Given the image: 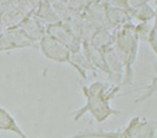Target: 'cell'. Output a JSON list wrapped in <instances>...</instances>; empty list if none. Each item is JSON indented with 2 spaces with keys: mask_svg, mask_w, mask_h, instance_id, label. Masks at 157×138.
Wrapping results in <instances>:
<instances>
[{
  "mask_svg": "<svg viewBox=\"0 0 157 138\" xmlns=\"http://www.w3.org/2000/svg\"><path fill=\"white\" fill-rule=\"evenodd\" d=\"M66 1H67V0H66Z\"/></svg>",
  "mask_w": 157,
  "mask_h": 138,
  "instance_id": "f1b7e54d",
  "label": "cell"
},
{
  "mask_svg": "<svg viewBox=\"0 0 157 138\" xmlns=\"http://www.w3.org/2000/svg\"><path fill=\"white\" fill-rule=\"evenodd\" d=\"M68 64L76 70L79 75L82 76V78H84V79L88 78V72L95 73V71H96L91 66V64L89 63L88 58L85 56V54H84V51L82 49L78 50V51H76V53H71Z\"/></svg>",
  "mask_w": 157,
  "mask_h": 138,
  "instance_id": "8fae6325",
  "label": "cell"
},
{
  "mask_svg": "<svg viewBox=\"0 0 157 138\" xmlns=\"http://www.w3.org/2000/svg\"><path fill=\"white\" fill-rule=\"evenodd\" d=\"M139 40L133 22H129L115 31V45L123 65L124 76L122 84H132L134 81V64L138 58Z\"/></svg>",
  "mask_w": 157,
  "mask_h": 138,
  "instance_id": "3957f363",
  "label": "cell"
},
{
  "mask_svg": "<svg viewBox=\"0 0 157 138\" xmlns=\"http://www.w3.org/2000/svg\"><path fill=\"white\" fill-rule=\"evenodd\" d=\"M84 20L95 25L98 28L107 26V6L99 2H91L83 12Z\"/></svg>",
  "mask_w": 157,
  "mask_h": 138,
  "instance_id": "ba28073f",
  "label": "cell"
},
{
  "mask_svg": "<svg viewBox=\"0 0 157 138\" xmlns=\"http://www.w3.org/2000/svg\"><path fill=\"white\" fill-rule=\"evenodd\" d=\"M11 0H0V11H2L5 7H7L10 5Z\"/></svg>",
  "mask_w": 157,
  "mask_h": 138,
  "instance_id": "d4e9b609",
  "label": "cell"
},
{
  "mask_svg": "<svg viewBox=\"0 0 157 138\" xmlns=\"http://www.w3.org/2000/svg\"><path fill=\"white\" fill-rule=\"evenodd\" d=\"M17 28H20L31 40H33L37 44L39 43L40 39L46 34V27L34 15L25 17L23 21L20 23V26Z\"/></svg>",
  "mask_w": 157,
  "mask_h": 138,
  "instance_id": "52a82bcc",
  "label": "cell"
},
{
  "mask_svg": "<svg viewBox=\"0 0 157 138\" xmlns=\"http://www.w3.org/2000/svg\"><path fill=\"white\" fill-rule=\"evenodd\" d=\"M26 48L38 49V44L31 40L20 28H11L0 32V54Z\"/></svg>",
  "mask_w": 157,
  "mask_h": 138,
  "instance_id": "277c9868",
  "label": "cell"
},
{
  "mask_svg": "<svg viewBox=\"0 0 157 138\" xmlns=\"http://www.w3.org/2000/svg\"><path fill=\"white\" fill-rule=\"evenodd\" d=\"M93 2V0H67V5L72 11L83 14L86 7Z\"/></svg>",
  "mask_w": 157,
  "mask_h": 138,
  "instance_id": "ffe728a7",
  "label": "cell"
},
{
  "mask_svg": "<svg viewBox=\"0 0 157 138\" xmlns=\"http://www.w3.org/2000/svg\"><path fill=\"white\" fill-rule=\"evenodd\" d=\"M38 49L46 59L54 63H60V64L67 63L68 64L70 61L71 51L65 45H62L60 42L51 38L50 35L45 34L40 39L38 43Z\"/></svg>",
  "mask_w": 157,
  "mask_h": 138,
  "instance_id": "5b68a950",
  "label": "cell"
},
{
  "mask_svg": "<svg viewBox=\"0 0 157 138\" xmlns=\"http://www.w3.org/2000/svg\"><path fill=\"white\" fill-rule=\"evenodd\" d=\"M133 22L130 17V10H121V9H112L107 7V28L116 31L117 28Z\"/></svg>",
  "mask_w": 157,
  "mask_h": 138,
  "instance_id": "7c38bea8",
  "label": "cell"
},
{
  "mask_svg": "<svg viewBox=\"0 0 157 138\" xmlns=\"http://www.w3.org/2000/svg\"><path fill=\"white\" fill-rule=\"evenodd\" d=\"M11 5L17 10L20 11L25 17L27 16H31L33 15V9L29 6V4L26 1V0H11Z\"/></svg>",
  "mask_w": 157,
  "mask_h": 138,
  "instance_id": "d6986e66",
  "label": "cell"
},
{
  "mask_svg": "<svg viewBox=\"0 0 157 138\" xmlns=\"http://www.w3.org/2000/svg\"><path fill=\"white\" fill-rule=\"evenodd\" d=\"M66 138H157V128L147 117L133 116L123 127L117 130H82Z\"/></svg>",
  "mask_w": 157,
  "mask_h": 138,
  "instance_id": "7a4b0ae2",
  "label": "cell"
},
{
  "mask_svg": "<svg viewBox=\"0 0 157 138\" xmlns=\"http://www.w3.org/2000/svg\"><path fill=\"white\" fill-rule=\"evenodd\" d=\"M119 91L121 84L104 81H95L89 86H83L82 92L85 98V103L79 109L72 111L70 116H72L75 121H78L84 115L89 114L96 122L102 124L111 116L121 115L122 111L111 105V102L118 95Z\"/></svg>",
  "mask_w": 157,
  "mask_h": 138,
  "instance_id": "6da1fadb",
  "label": "cell"
},
{
  "mask_svg": "<svg viewBox=\"0 0 157 138\" xmlns=\"http://www.w3.org/2000/svg\"><path fill=\"white\" fill-rule=\"evenodd\" d=\"M26 1L29 4V6L33 9V11L40 5V0H26Z\"/></svg>",
  "mask_w": 157,
  "mask_h": 138,
  "instance_id": "cb8c5ba5",
  "label": "cell"
},
{
  "mask_svg": "<svg viewBox=\"0 0 157 138\" xmlns=\"http://www.w3.org/2000/svg\"><path fill=\"white\" fill-rule=\"evenodd\" d=\"M90 44L102 51L112 48L115 45V31H112L107 27L99 28L98 32L94 35V38L91 39Z\"/></svg>",
  "mask_w": 157,
  "mask_h": 138,
  "instance_id": "4fadbf2b",
  "label": "cell"
},
{
  "mask_svg": "<svg viewBox=\"0 0 157 138\" xmlns=\"http://www.w3.org/2000/svg\"><path fill=\"white\" fill-rule=\"evenodd\" d=\"M0 131L13 133L18 138H29L12 116V114L2 105H0Z\"/></svg>",
  "mask_w": 157,
  "mask_h": 138,
  "instance_id": "9c48e42d",
  "label": "cell"
},
{
  "mask_svg": "<svg viewBox=\"0 0 157 138\" xmlns=\"http://www.w3.org/2000/svg\"><path fill=\"white\" fill-rule=\"evenodd\" d=\"M155 14H156V10L151 4H144L141 6H138V7L130 10V17H132L133 23H134V21H136V23L154 22Z\"/></svg>",
  "mask_w": 157,
  "mask_h": 138,
  "instance_id": "5bb4252c",
  "label": "cell"
},
{
  "mask_svg": "<svg viewBox=\"0 0 157 138\" xmlns=\"http://www.w3.org/2000/svg\"><path fill=\"white\" fill-rule=\"evenodd\" d=\"M147 43L150 44L152 51L157 55V31H155L154 28H152V32H151V34H150V38H149Z\"/></svg>",
  "mask_w": 157,
  "mask_h": 138,
  "instance_id": "7402d4cb",
  "label": "cell"
},
{
  "mask_svg": "<svg viewBox=\"0 0 157 138\" xmlns=\"http://www.w3.org/2000/svg\"><path fill=\"white\" fill-rule=\"evenodd\" d=\"M56 0H40V4H54Z\"/></svg>",
  "mask_w": 157,
  "mask_h": 138,
  "instance_id": "4316f807",
  "label": "cell"
},
{
  "mask_svg": "<svg viewBox=\"0 0 157 138\" xmlns=\"http://www.w3.org/2000/svg\"><path fill=\"white\" fill-rule=\"evenodd\" d=\"M155 10H156V14H155V18H154V22H152V23H154V30L157 31V5Z\"/></svg>",
  "mask_w": 157,
  "mask_h": 138,
  "instance_id": "484cf974",
  "label": "cell"
},
{
  "mask_svg": "<svg viewBox=\"0 0 157 138\" xmlns=\"http://www.w3.org/2000/svg\"><path fill=\"white\" fill-rule=\"evenodd\" d=\"M106 6H107V7H112V9L130 10L129 6H128L127 0H107V1H106Z\"/></svg>",
  "mask_w": 157,
  "mask_h": 138,
  "instance_id": "44dd1931",
  "label": "cell"
},
{
  "mask_svg": "<svg viewBox=\"0 0 157 138\" xmlns=\"http://www.w3.org/2000/svg\"><path fill=\"white\" fill-rule=\"evenodd\" d=\"M33 15L39 20L45 27L60 22L57 16H56V14H55V11H54V9H52V6L50 4H40L39 6L34 10Z\"/></svg>",
  "mask_w": 157,
  "mask_h": 138,
  "instance_id": "2e32d148",
  "label": "cell"
},
{
  "mask_svg": "<svg viewBox=\"0 0 157 138\" xmlns=\"http://www.w3.org/2000/svg\"><path fill=\"white\" fill-rule=\"evenodd\" d=\"M94 2H99V4H104V5H106V1L107 0H93Z\"/></svg>",
  "mask_w": 157,
  "mask_h": 138,
  "instance_id": "83f0119b",
  "label": "cell"
},
{
  "mask_svg": "<svg viewBox=\"0 0 157 138\" xmlns=\"http://www.w3.org/2000/svg\"><path fill=\"white\" fill-rule=\"evenodd\" d=\"M23 18L25 16L20 11H17L10 2L7 7L0 11V32L11 28H17L23 21Z\"/></svg>",
  "mask_w": 157,
  "mask_h": 138,
  "instance_id": "30bf717a",
  "label": "cell"
},
{
  "mask_svg": "<svg viewBox=\"0 0 157 138\" xmlns=\"http://www.w3.org/2000/svg\"><path fill=\"white\" fill-rule=\"evenodd\" d=\"M134 27H135V33L138 37V40L147 42L152 32L154 23L152 22H139V23H134Z\"/></svg>",
  "mask_w": 157,
  "mask_h": 138,
  "instance_id": "e0dca14e",
  "label": "cell"
},
{
  "mask_svg": "<svg viewBox=\"0 0 157 138\" xmlns=\"http://www.w3.org/2000/svg\"><path fill=\"white\" fill-rule=\"evenodd\" d=\"M46 34L60 42L71 53H76L82 49V42L72 34L62 22H57L46 27Z\"/></svg>",
  "mask_w": 157,
  "mask_h": 138,
  "instance_id": "8992f818",
  "label": "cell"
},
{
  "mask_svg": "<svg viewBox=\"0 0 157 138\" xmlns=\"http://www.w3.org/2000/svg\"><path fill=\"white\" fill-rule=\"evenodd\" d=\"M51 6H52V9H54V11H55L60 22H62L66 18V16L68 15V12L71 11L66 0H56L54 4H51Z\"/></svg>",
  "mask_w": 157,
  "mask_h": 138,
  "instance_id": "ac0fdd59",
  "label": "cell"
},
{
  "mask_svg": "<svg viewBox=\"0 0 157 138\" xmlns=\"http://www.w3.org/2000/svg\"><path fill=\"white\" fill-rule=\"evenodd\" d=\"M150 1H152V0H127L128 6H129L130 10L132 9H135L138 6H141L144 4H150Z\"/></svg>",
  "mask_w": 157,
  "mask_h": 138,
  "instance_id": "603a6c76",
  "label": "cell"
},
{
  "mask_svg": "<svg viewBox=\"0 0 157 138\" xmlns=\"http://www.w3.org/2000/svg\"><path fill=\"white\" fill-rule=\"evenodd\" d=\"M84 22V16L80 12L76 11H70L68 15L66 16V18L62 21V23L66 26V28L75 35L76 38H78L80 40V32H82V26ZM82 42V40H80Z\"/></svg>",
  "mask_w": 157,
  "mask_h": 138,
  "instance_id": "9a60e30c",
  "label": "cell"
}]
</instances>
